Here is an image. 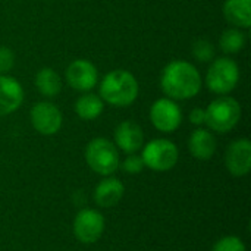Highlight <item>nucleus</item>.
Masks as SVG:
<instances>
[{"label": "nucleus", "mask_w": 251, "mask_h": 251, "mask_svg": "<svg viewBox=\"0 0 251 251\" xmlns=\"http://www.w3.org/2000/svg\"><path fill=\"white\" fill-rule=\"evenodd\" d=\"M203 85L199 69L187 60L169 62L160 76V88L168 99L188 100L196 97Z\"/></svg>", "instance_id": "obj_1"}, {"label": "nucleus", "mask_w": 251, "mask_h": 251, "mask_svg": "<svg viewBox=\"0 0 251 251\" xmlns=\"http://www.w3.org/2000/svg\"><path fill=\"white\" fill-rule=\"evenodd\" d=\"M138 91L140 87L137 78L125 69L110 71L103 76L99 87L101 100L115 107H126L132 104L138 97Z\"/></svg>", "instance_id": "obj_2"}, {"label": "nucleus", "mask_w": 251, "mask_h": 251, "mask_svg": "<svg viewBox=\"0 0 251 251\" xmlns=\"http://www.w3.org/2000/svg\"><path fill=\"white\" fill-rule=\"evenodd\" d=\"M240 103L229 96L215 99L206 109V125L219 134L232 131L241 119Z\"/></svg>", "instance_id": "obj_3"}, {"label": "nucleus", "mask_w": 251, "mask_h": 251, "mask_svg": "<svg viewBox=\"0 0 251 251\" xmlns=\"http://www.w3.org/2000/svg\"><path fill=\"white\" fill-rule=\"evenodd\" d=\"M87 165L101 176H110L121 165L118 147L104 137L93 138L85 149Z\"/></svg>", "instance_id": "obj_4"}, {"label": "nucleus", "mask_w": 251, "mask_h": 251, "mask_svg": "<svg viewBox=\"0 0 251 251\" xmlns=\"http://www.w3.org/2000/svg\"><path fill=\"white\" fill-rule=\"evenodd\" d=\"M240 81V68L235 60L229 57H218L206 74V85L215 94H229Z\"/></svg>", "instance_id": "obj_5"}, {"label": "nucleus", "mask_w": 251, "mask_h": 251, "mask_svg": "<svg viewBox=\"0 0 251 251\" xmlns=\"http://www.w3.org/2000/svg\"><path fill=\"white\" fill-rule=\"evenodd\" d=\"M141 159L144 166L154 172H166L176 166L179 151L175 143L166 138H156L143 146Z\"/></svg>", "instance_id": "obj_6"}, {"label": "nucleus", "mask_w": 251, "mask_h": 251, "mask_svg": "<svg viewBox=\"0 0 251 251\" xmlns=\"http://www.w3.org/2000/svg\"><path fill=\"white\" fill-rule=\"evenodd\" d=\"M150 121L153 126L163 132H175L182 124V110L175 100L163 97L156 100L150 107Z\"/></svg>", "instance_id": "obj_7"}, {"label": "nucleus", "mask_w": 251, "mask_h": 251, "mask_svg": "<svg viewBox=\"0 0 251 251\" xmlns=\"http://www.w3.org/2000/svg\"><path fill=\"white\" fill-rule=\"evenodd\" d=\"M104 226V218L99 210L82 209L74 219V235L82 244H94L101 238Z\"/></svg>", "instance_id": "obj_8"}, {"label": "nucleus", "mask_w": 251, "mask_h": 251, "mask_svg": "<svg viewBox=\"0 0 251 251\" xmlns=\"http://www.w3.org/2000/svg\"><path fill=\"white\" fill-rule=\"evenodd\" d=\"M31 124L34 129L41 135H54L60 131L63 124V116L59 107L50 101H38L32 106Z\"/></svg>", "instance_id": "obj_9"}, {"label": "nucleus", "mask_w": 251, "mask_h": 251, "mask_svg": "<svg viewBox=\"0 0 251 251\" xmlns=\"http://www.w3.org/2000/svg\"><path fill=\"white\" fill-rule=\"evenodd\" d=\"M99 81V72L97 68L85 59H76L69 63L66 68V82L71 88L88 93L97 85Z\"/></svg>", "instance_id": "obj_10"}, {"label": "nucleus", "mask_w": 251, "mask_h": 251, "mask_svg": "<svg viewBox=\"0 0 251 251\" xmlns=\"http://www.w3.org/2000/svg\"><path fill=\"white\" fill-rule=\"evenodd\" d=\"M225 166L234 176H246L251 171V143L247 138L234 140L225 153Z\"/></svg>", "instance_id": "obj_11"}, {"label": "nucleus", "mask_w": 251, "mask_h": 251, "mask_svg": "<svg viewBox=\"0 0 251 251\" xmlns=\"http://www.w3.org/2000/svg\"><path fill=\"white\" fill-rule=\"evenodd\" d=\"M115 146L126 154L137 153L144 146V132L134 121H124L115 129Z\"/></svg>", "instance_id": "obj_12"}, {"label": "nucleus", "mask_w": 251, "mask_h": 251, "mask_svg": "<svg viewBox=\"0 0 251 251\" xmlns=\"http://www.w3.org/2000/svg\"><path fill=\"white\" fill-rule=\"evenodd\" d=\"M24 101V88L9 75H0V118L13 113Z\"/></svg>", "instance_id": "obj_13"}, {"label": "nucleus", "mask_w": 251, "mask_h": 251, "mask_svg": "<svg viewBox=\"0 0 251 251\" xmlns=\"http://www.w3.org/2000/svg\"><path fill=\"white\" fill-rule=\"evenodd\" d=\"M125 187L115 176H106L94 188V201L99 207L110 209L115 207L124 197Z\"/></svg>", "instance_id": "obj_14"}, {"label": "nucleus", "mask_w": 251, "mask_h": 251, "mask_svg": "<svg viewBox=\"0 0 251 251\" xmlns=\"http://www.w3.org/2000/svg\"><path fill=\"white\" fill-rule=\"evenodd\" d=\"M218 143L215 135L209 129L199 128L191 132L188 138V150L197 160H209L216 151Z\"/></svg>", "instance_id": "obj_15"}, {"label": "nucleus", "mask_w": 251, "mask_h": 251, "mask_svg": "<svg viewBox=\"0 0 251 251\" xmlns=\"http://www.w3.org/2000/svg\"><path fill=\"white\" fill-rule=\"evenodd\" d=\"M224 16L235 28L247 29L251 26V0H225Z\"/></svg>", "instance_id": "obj_16"}, {"label": "nucleus", "mask_w": 251, "mask_h": 251, "mask_svg": "<svg viewBox=\"0 0 251 251\" xmlns=\"http://www.w3.org/2000/svg\"><path fill=\"white\" fill-rule=\"evenodd\" d=\"M104 109V101L100 96L94 93H85L82 94L76 103H75V113L82 121H94L97 119Z\"/></svg>", "instance_id": "obj_17"}, {"label": "nucleus", "mask_w": 251, "mask_h": 251, "mask_svg": "<svg viewBox=\"0 0 251 251\" xmlns=\"http://www.w3.org/2000/svg\"><path fill=\"white\" fill-rule=\"evenodd\" d=\"M35 87L44 97L53 99L62 90V78L51 68H43L35 75Z\"/></svg>", "instance_id": "obj_18"}, {"label": "nucleus", "mask_w": 251, "mask_h": 251, "mask_svg": "<svg viewBox=\"0 0 251 251\" xmlns=\"http://www.w3.org/2000/svg\"><path fill=\"white\" fill-rule=\"evenodd\" d=\"M219 46L222 51L228 54L240 53L246 47V34L240 28H229L225 29L221 35Z\"/></svg>", "instance_id": "obj_19"}, {"label": "nucleus", "mask_w": 251, "mask_h": 251, "mask_svg": "<svg viewBox=\"0 0 251 251\" xmlns=\"http://www.w3.org/2000/svg\"><path fill=\"white\" fill-rule=\"evenodd\" d=\"M191 53L199 62L207 63L215 59V46L206 38H199L193 43Z\"/></svg>", "instance_id": "obj_20"}, {"label": "nucleus", "mask_w": 251, "mask_h": 251, "mask_svg": "<svg viewBox=\"0 0 251 251\" xmlns=\"http://www.w3.org/2000/svg\"><path fill=\"white\" fill-rule=\"evenodd\" d=\"M212 251H247V247L240 237L226 235L215 243Z\"/></svg>", "instance_id": "obj_21"}, {"label": "nucleus", "mask_w": 251, "mask_h": 251, "mask_svg": "<svg viewBox=\"0 0 251 251\" xmlns=\"http://www.w3.org/2000/svg\"><path fill=\"white\" fill-rule=\"evenodd\" d=\"M122 169L129 175H137V174L143 172L144 162H143L141 156L132 153V154H128V157L122 162Z\"/></svg>", "instance_id": "obj_22"}, {"label": "nucleus", "mask_w": 251, "mask_h": 251, "mask_svg": "<svg viewBox=\"0 0 251 251\" xmlns=\"http://www.w3.org/2000/svg\"><path fill=\"white\" fill-rule=\"evenodd\" d=\"M13 66H15L13 51L6 46H0V75H7Z\"/></svg>", "instance_id": "obj_23"}, {"label": "nucleus", "mask_w": 251, "mask_h": 251, "mask_svg": "<svg viewBox=\"0 0 251 251\" xmlns=\"http://www.w3.org/2000/svg\"><path fill=\"white\" fill-rule=\"evenodd\" d=\"M190 122L193 125H197V126H201L203 124H206V110L201 109V107H196L190 112V116H188Z\"/></svg>", "instance_id": "obj_24"}]
</instances>
